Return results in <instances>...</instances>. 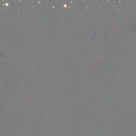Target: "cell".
<instances>
[]
</instances>
